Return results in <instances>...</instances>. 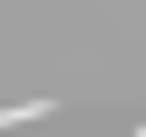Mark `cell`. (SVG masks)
Returning a JSON list of instances; mask_svg holds the SVG:
<instances>
[{"instance_id": "obj_1", "label": "cell", "mask_w": 146, "mask_h": 137, "mask_svg": "<svg viewBox=\"0 0 146 137\" xmlns=\"http://www.w3.org/2000/svg\"><path fill=\"white\" fill-rule=\"evenodd\" d=\"M27 119H55V100H18V110H0V128H27Z\"/></svg>"}, {"instance_id": "obj_2", "label": "cell", "mask_w": 146, "mask_h": 137, "mask_svg": "<svg viewBox=\"0 0 146 137\" xmlns=\"http://www.w3.org/2000/svg\"><path fill=\"white\" fill-rule=\"evenodd\" d=\"M137 137H146V128H137Z\"/></svg>"}]
</instances>
